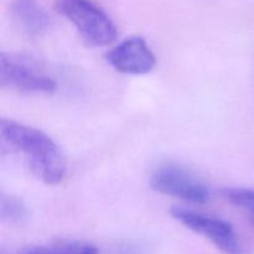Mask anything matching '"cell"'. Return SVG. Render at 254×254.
I'll return each instance as SVG.
<instances>
[{"label":"cell","mask_w":254,"mask_h":254,"mask_svg":"<svg viewBox=\"0 0 254 254\" xmlns=\"http://www.w3.org/2000/svg\"><path fill=\"white\" fill-rule=\"evenodd\" d=\"M0 135L6 144L24 154L30 170L42 183L57 185L66 175V160L61 149L44 131L2 118Z\"/></svg>","instance_id":"6da1fadb"},{"label":"cell","mask_w":254,"mask_h":254,"mask_svg":"<svg viewBox=\"0 0 254 254\" xmlns=\"http://www.w3.org/2000/svg\"><path fill=\"white\" fill-rule=\"evenodd\" d=\"M59 10L91 46H107L116 40L117 27L114 22L106 11L91 0H61Z\"/></svg>","instance_id":"7a4b0ae2"},{"label":"cell","mask_w":254,"mask_h":254,"mask_svg":"<svg viewBox=\"0 0 254 254\" xmlns=\"http://www.w3.org/2000/svg\"><path fill=\"white\" fill-rule=\"evenodd\" d=\"M171 215L189 230L203 236L225 254H245L235 228L227 221L175 206Z\"/></svg>","instance_id":"3957f363"},{"label":"cell","mask_w":254,"mask_h":254,"mask_svg":"<svg viewBox=\"0 0 254 254\" xmlns=\"http://www.w3.org/2000/svg\"><path fill=\"white\" fill-rule=\"evenodd\" d=\"M153 190L191 203H205L210 198V190L192 173L176 164H164L151 174Z\"/></svg>","instance_id":"277c9868"},{"label":"cell","mask_w":254,"mask_h":254,"mask_svg":"<svg viewBox=\"0 0 254 254\" xmlns=\"http://www.w3.org/2000/svg\"><path fill=\"white\" fill-rule=\"evenodd\" d=\"M0 86L27 93H52L56 82L51 77L36 72L10 55H0Z\"/></svg>","instance_id":"5b68a950"},{"label":"cell","mask_w":254,"mask_h":254,"mask_svg":"<svg viewBox=\"0 0 254 254\" xmlns=\"http://www.w3.org/2000/svg\"><path fill=\"white\" fill-rule=\"evenodd\" d=\"M107 61L121 73L145 74L155 67L156 57L143 37L131 36L113 47Z\"/></svg>","instance_id":"8992f818"},{"label":"cell","mask_w":254,"mask_h":254,"mask_svg":"<svg viewBox=\"0 0 254 254\" xmlns=\"http://www.w3.org/2000/svg\"><path fill=\"white\" fill-rule=\"evenodd\" d=\"M12 12L20 26L31 36L42 35L49 27V16L36 0H15Z\"/></svg>","instance_id":"52a82bcc"},{"label":"cell","mask_w":254,"mask_h":254,"mask_svg":"<svg viewBox=\"0 0 254 254\" xmlns=\"http://www.w3.org/2000/svg\"><path fill=\"white\" fill-rule=\"evenodd\" d=\"M20 254H98V250L92 243L73 241V242L32 247L25 250Z\"/></svg>","instance_id":"ba28073f"},{"label":"cell","mask_w":254,"mask_h":254,"mask_svg":"<svg viewBox=\"0 0 254 254\" xmlns=\"http://www.w3.org/2000/svg\"><path fill=\"white\" fill-rule=\"evenodd\" d=\"M227 202L245 213L254 223V190L248 188H227L222 191Z\"/></svg>","instance_id":"9c48e42d"},{"label":"cell","mask_w":254,"mask_h":254,"mask_svg":"<svg viewBox=\"0 0 254 254\" xmlns=\"http://www.w3.org/2000/svg\"><path fill=\"white\" fill-rule=\"evenodd\" d=\"M27 210L21 198L1 193L0 197V217L11 223L22 222L26 218Z\"/></svg>","instance_id":"30bf717a"}]
</instances>
